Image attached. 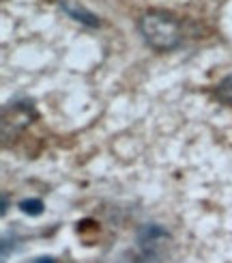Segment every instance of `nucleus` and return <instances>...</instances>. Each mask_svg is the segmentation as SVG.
Returning <instances> with one entry per match:
<instances>
[{
  "instance_id": "1",
  "label": "nucleus",
  "mask_w": 232,
  "mask_h": 263,
  "mask_svg": "<svg viewBox=\"0 0 232 263\" xmlns=\"http://www.w3.org/2000/svg\"><path fill=\"white\" fill-rule=\"evenodd\" d=\"M138 30L142 39L157 52H170L174 48H179L183 41L181 22L172 13H165V11H159V9L142 13L138 20Z\"/></svg>"
},
{
  "instance_id": "6",
  "label": "nucleus",
  "mask_w": 232,
  "mask_h": 263,
  "mask_svg": "<svg viewBox=\"0 0 232 263\" xmlns=\"http://www.w3.org/2000/svg\"><path fill=\"white\" fill-rule=\"evenodd\" d=\"M32 263H56V259H54V257H37Z\"/></svg>"
},
{
  "instance_id": "7",
  "label": "nucleus",
  "mask_w": 232,
  "mask_h": 263,
  "mask_svg": "<svg viewBox=\"0 0 232 263\" xmlns=\"http://www.w3.org/2000/svg\"><path fill=\"white\" fill-rule=\"evenodd\" d=\"M7 207H9V201H7V196L3 194V210H0V214H3V216L7 214Z\"/></svg>"
},
{
  "instance_id": "5",
  "label": "nucleus",
  "mask_w": 232,
  "mask_h": 263,
  "mask_svg": "<svg viewBox=\"0 0 232 263\" xmlns=\"http://www.w3.org/2000/svg\"><path fill=\"white\" fill-rule=\"evenodd\" d=\"M43 210H46V205H43L41 199H24V201L19 203V212L26 214V216H32V218L41 216Z\"/></svg>"
},
{
  "instance_id": "3",
  "label": "nucleus",
  "mask_w": 232,
  "mask_h": 263,
  "mask_svg": "<svg viewBox=\"0 0 232 263\" xmlns=\"http://www.w3.org/2000/svg\"><path fill=\"white\" fill-rule=\"evenodd\" d=\"M60 9H62L71 20L80 22V24H84V26H88V28H99V24H101V20H99V17L93 13V11H88L86 7L77 5V3H71V0H62Z\"/></svg>"
},
{
  "instance_id": "2",
  "label": "nucleus",
  "mask_w": 232,
  "mask_h": 263,
  "mask_svg": "<svg viewBox=\"0 0 232 263\" xmlns=\"http://www.w3.org/2000/svg\"><path fill=\"white\" fill-rule=\"evenodd\" d=\"M5 110L11 112V117L3 115V125L11 123V127H26L30 123V119H37V110L32 102H9V106H5Z\"/></svg>"
},
{
  "instance_id": "4",
  "label": "nucleus",
  "mask_w": 232,
  "mask_h": 263,
  "mask_svg": "<svg viewBox=\"0 0 232 263\" xmlns=\"http://www.w3.org/2000/svg\"><path fill=\"white\" fill-rule=\"evenodd\" d=\"M215 95H217L219 102H224L226 106H232V73L226 76V78L217 84Z\"/></svg>"
}]
</instances>
